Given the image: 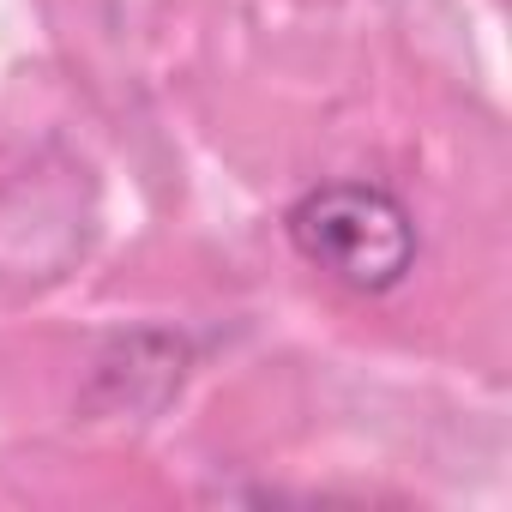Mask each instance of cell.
Here are the masks:
<instances>
[{
  "label": "cell",
  "instance_id": "obj_1",
  "mask_svg": "<svg viewBox=\"0 0 512 512\" xmlns=\"http://www.w3.org/2000/svg\"><path fill=\"white\" fill-rule=\"evenodd\" d=\"M284 229L308 266L332 272L338 284H350L362 296L404 284V272L416 266L410 211L386 187H368V181H332V187L302 193L290 205Z\"/></svg>",
  "mask_w": 512,
  "mask_h": 512
}]
</instances>
